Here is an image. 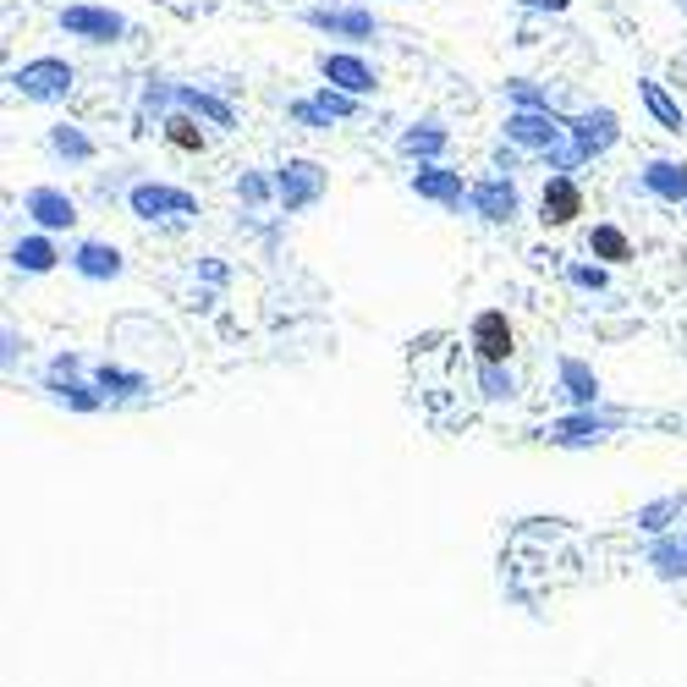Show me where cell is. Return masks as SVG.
Here are the masks:
<instances>
[{
	"label": "cell",
	"mask_w": 687,
	"mask_h": 687,
	"mask_svg": "<svg viewBox=\"0 0 687 687\" xmlns=\"http://www.w3.org/2000/svg\"><path fill=\"white\" fill-rule=\"evenodd\" d=\"M319 72H325L341 94H369V89H375V72H369L358 55H325V61H319Z\"/></svg>",
	"instance_id": "8fae6325"
},
{
	"label": "cell",
	"mask_w": 687,
	"mask_h": 687,
	"mask_svg": "<svg viewBox=\"0 0 687 687\" xmlns=\"http://www.w3.org/2000/svg\"><path fill=\"white\" fill-rule=\"evenodd\" d=\"M105 391H143V375H122V369H100Z\"/></svg>",
	"instance_id": "83f0119b"
},
{
	"label": "cell",
	"mask_w": 687,
	"mask_h": 687,
	"mask_svg": "<svg viewBox=\"0 0 687 687\" xmlns=\"http://www.w3.org/2000/svg\"><path fill=\"white\" fill-rule=\"evenodd\" d=\"M523 6H534V11H566V0H523Z\"/></svg>",
	"instance_id": "1f68e13d"
},
{
	"label": "cell",
	"mask_w": 687,
	"mask_h": 687,
	"mask_svg": "<svg viewBox=\"0 0 687 687\" xmlns=\"http://www.w3.org/2000/svg\"><path fill=\"white\" fill-rule=\"evenodd\" d=\"M412 193H418V198H434V204H451V209H462V176H457V171L418 165V171H412Z\"/></svg>",
	"instance_id": "ba28073f"
},
{
	"label": "cell",
	"mask_w": 687,
	"mask_h": 687,
	"mask_svg": "<svg viewBox=\"0 0 687 687\" xmlns=\"http://www.w3.org/2000/svg\"><path fill=\"white\" fill-rule=\"evenodd\" d=\"M572 280H577V286H594V291H599V286H605V270H588V265H577V270H572Z\"/></svg>",
	"instance_id": "4dcf8cb0"
},
{
	"label": "cell",
	"mask_w": 687,
	"mask_h": 687,
	"mask_svg": "<svg viewBox=\"0 0 687 687\" xmlns=\"http://www.w3.org/2000/svg\"><path fill=\"white\" fill-rule=\"evenodd\" d=\"M588 248H594V254H599V259H611V265H616V259H627V237H622V232H616V226H599V232H594V243H588Z\"/></svg>",
	"instance_id": "cb8c5ba5"
},
{
	"label": "cell",
	"mask_w": 687,
	"mask_h": 687,
	"mask_svg": "<svg viewBox=\"0 0 687 687\" xmlns=\"http://www.w3.org/2000/svg\"><path fill=\"white\" fill-rule=\"evenodd\" d=\"M605 429H616V418H588V412H577V418H561V423L550 429V440H555V445H588V440H599Z\"/></svg>",
	"instance_id": "5bb4252c"
},
{
	"label": "cell",
	"mask_w": 687,
	"mask_h": 687,
	"mask_svg": "<svg viewBox=\"0 0 687 687\" xmlns=\"http://www.w3.org/2000/svg\"><path fill=\"white\" fill-rule=\"evenodd\" d=\"M50 148H55V154H66V160H89V154H94V148H89V137L72 133V127H55V133H50Z\"/></svg>",
	"instance_id": "484cf974"
},
{
	"label": "cell",
	"mask_w": 687,
	"mask_h": 687,
	"mask_svg": "<svg viewBox=\"0 0 687 687\" xmlns=\"http://www.w3.org/2000/svg\"><path fill=\"white\" fill-rule=\"evenodd\" d=\"M133 215L137 221L193 215V193H182V187H160V182H143V187H133Z\"/></svg>",
	"instance_id": "3957f363"
},
{
	"label": "cell",
	"mask_w": 687,
	"mask_h": 687,
	"mask_svg": "<svg viewBox=\"0 0 687 687\" xmlns=\"http://www.w3.org/2000/svg\"><path fill=\"white\" fill-rule=\"evenodd\" d=\"M319 111H325V116L336 122V116H352V100H347V94H330V89H325V94H319Z\"/></svg>",
	"instance_id": "f1b7e54d"
},
{
	"label": "cell",
	"mask_w": 687,
	"mask_h": 687,
	"mask_svg": "<svg viewBox=\"0 0 687 687\" xmlns=\"http://www.w3.org/2000/svg\"><path fill=\"white\" fill-rule=\"evenodd\" d=\"M22 204H28V215H33L39 226H50V232H61V226L78 221V204H72L66 193H55V187H33Z\"/></svg>",
	"instance_id": "9c48e42d"
},
{
	"label": "cell",
	"mask_w": 687,
	"mask_h": 687,
	"mask_svg": "<svg viewBox=\"0 0 687 687\" xmlns=\"http://www.w3.org/2000/svg\"><path fill=\"white\" fill-rule=\"evenodd\" d=\"M72 270L89 275V280H111V275H122V254H116L111 243H83V248L72 254Z\"/></svg>",
	"instance_id": "4fadbf2b"
},
{
	"label": "cell",
	"mask_w": 687,
	"mask_h": 687,
	"mask_svg": "<svg viewBox=\"0 0 687 687\" xmlns=\"http://www.w3.org/2000/svg\"><path fill=\"white\" fill-rule=\"evenodd\" d=\"M165 137H171L176 148H204V133L193 127V116H171V122H165Z\"/></svg>",
	"instance_id": "4316f807"
},
{
	"label": "cell",
	"mask_w": 687,
	"mask_h": 687,
	"mask_svg": "<svg viewBox=\"0 0 687 687\" xmlns=\"http://www.w3.org/2000/svg\"><path fill=\"white\" fill-rule=\"evenodd\" d=\"M445 148V133L440 127H412L408 137H402V154H440Z\"/></svg>",
	"instance_id": "d4e9b609"
},
{
	"label": "cell",
	"mask_w": 687,
	"mask_h": 687,
	"mask_svg": "<svg viewBox=\"0 0 687 687\" xmlns=\"http://www.w3.org/2000/svg\"><path fill=\"white\" fill-rule=\"evenodd\" d=\"M540 209H545V215H540L545 226H572V221H577V209H583V193H577V182L555 176V182L545 187V204H540Z\"/></svg>",
	"instance_id": "7c38bea8"
},
{
	"label": "cell",
	"mask_w": 687,
	"mask_h": 687,
	"mask_svg": "<svg viewBox=\"0 0 687 687\" xmlns=\"http://www.w3.org/2000/svg\"><path fill=\"white\" fill-rule=\"evenodd\" d=\"M61 28H66L72 39L111 44V39H122V33H127V17H122V11H111V6H66V11H61Z\"/></svg>",
	"instance_id": "6da1fadb"
},
{
	"label": "cell",
	"mask_w": 687,
	"mask_h": 687,
	"mask_svg": "<svg viewBox=\"0 0 687 687\" xmlns=\"http://www.w3.org/2000/svg\"><path fill=\"white\" fill-rule=\"evenodd\" d=\"M638 94H644V105L660 116V127H666V133H687V116L677 111V105H671V100H666V89H660V83L638 78Z\"/></svg>",
	"instance_id": "2e32d148"
},
{
	"label": "cell",
	"mask_w": 687,
	"mask_h": 687,
	"mask_svg": "<svg viewBox=\"0 0 687 687\" xmlns=\"http://www.w3.org/2000/svg\"><path fill=\"white\" fill-rule=\"evenodd\" d=\"M572 137H577V160L605 154V148L616 143V116H611V111H588V116L572 122Z\"/></svg>",
	"instance_id": "30bf717a"
},
{
	"label": "cell",
	"mask_w": 687,
	"mask_h": 687,
	"mask_svg": "<svg viewBox=\"0 0 687 687\" xmlns=\"http://www.w3.org/2000/svg\"><path fill=\"white\" fill-rule=\"evenodd\" d=\"M237 193H243L248 204H265V193H270V187H265V176H243V182H237Z\"/></svg>",
	"instance_id": "f546056e"
},
{
	"label": "cell",
	"mask_w": 687,
	"mask_h": 687,
	"mask_svg": "<svg viewBox=\"0 0 687 687\" xmlns=\"http://www.w3.org/2000/svg\"><path fill=\"white\" fill-rule=\"evenodd\" d=\"M566 133L550 111H517L512 122H506V137L512 143H523V148H555V137Z\"/></svg>",
	"instance_id": "8992f818"
},
{
	"label": "cell",
	"mask_w": 687,
	"mask_h": 687,
	"mask_svg": "<svg viewBox=\"0 0 687 687\" xmlns=\"http://www.w3.org/2000/svg\"><path fill=\"white\" fill-rule=\"evenodd\" d=\"M687 501H655V506H644L638 512V529H649V534H660L666 540V529H671V517H683Z\"/></svg>",
	"instance_id": "44dd1931"
},
{
	"label": "cell",
	"mask_w": 687,
	"mask_h": 687,
	"mask_svg": "<svg viewBox=\"0 0 687 687\" xmlns=\"http://www.w3.org/2000/svg\"><path fill=\"white\" fill-rule=\"evenodd\" d=\"M11 83L22 89V100H66V89H72V66L44 55V61L17 66V72H11Z\"/></svg>",
	"instance_id": "7a4b0ae2"
},
{
	"label": "cell",
	"mask_w": 687,
	"mask_h": 687,
	"mask_svg": "<svg viewBox=\"0 0 687 687\" xmlns=\"http://www.w3.org/2000/svg\"><path fill=\"white\" fill-rule=\"evenodd\" d=\"M473 347H479V363H506L512 358V325L501 308H484L473 319Z\"/></svg>",
	"instance_id": "5b68a950"
},
{
	"label": "cell",
	"mask_w": 687,
	"mask_h": 687,
	"mask_svg": "<svg viewBox=\"0 0 687 687\" xmlns=\"http://www.w3.org/2000/svg\"><path fill=\"white\" fill-rule=\"evenodd\" d=\"M176 100H182L187 111H198V116H209V122H221V127H232V111H226L221 100H209V94H193V89H182Z\"/></svg>",
	"instance_id": "603a6c76"
},
{
	"label": "cell",
	"mask_w": 687,
	"mask_h": 687,
	"mask_svg": "<svg viewBox=\"0 0 687 687\" xmlns=\"http://www.w3.org/2000/svg\"><path fill=\"white\" fill-rule=\"evenodd\" d=\"M561 380H566V397H572L577 408H588V402L599 397V380H594L577 358H566V363H561Z\"/></svg>",
	"instance_id": "d6986e66"
},
{
	"label": "cell",
	"mask_w": 687,
	"mask_h": 687,
	"mask_svg": "<svg viewBox=\"0 0 687 687\" xmlns=\"http://www.w3.org/2000/svg\"><path fill=\"white\" fill-rule=\"evenodd\" d=\"M319 187H325V171H319L314 160H286V165H280V204H286V209L314 204Z\"/></svg>",
	"instance_id": "277c9868"
},
{
	"label": "cell",
	"mask_w": 687,
	"mask_h": 687,
	"mask_svg": "<svg viewBox=\"0 0 687 687\" xmlns=\"http://www.w3.org/2000/svg\"><path fill=\"white\" fill-rule=\"evenodd\" d=\"M649 566L660 572V577H687V550H683V540H655V550H649Z\"/></svg>",
	"instance_id": "ffe728a7"
},
{
	"label": "cell",
	"mask_w": 687,
	"mask_h": 687,
	"mask_svg": "<svg viewBox=\"0 0 687 687\" xmlns=\"http://www.w3.org/2000/svg\"><path fill=\"white\" fill-rule=\"evenodd\" d=\"M468 204H473L484 221H512V215H517V187L501 182V176H490V182L468 187Z\"/></svg>",
	"instance_id": "52a82bcc"
},
{
	"label": "cell",
	"mask_w": 687,
	"mask_h": 687,
	"mask_svg": "<svg viewBox=\"0 0 687 687\" xmlns=\"http://www.w3.org/2000/svg\"><path fill=\"white\" fill-rule=\"evenodd\" d=\"M683 550H687V534H683Z\"/></svg>",
	"instance_id": "d6a6232c"
},
{
	"label": "cell",
	"mask_w": 687,
	"mask_h": 687,
	"mask_svg": "<svg viewBox=\"0 0 687 687\" xmlns=\"http://www.w3.org/2000/svg\"><path fill=\"white\" fill-rule=\"evenodd\" d=\"M11 265H17V270H28V275H44L50 265H55V248H50L44 237H28V243H17V248H11Z\"/></svg>",
	"instance_id": "ac0fdd59"
},
{
	"label": "cell",
	"mask_w": 687,
	"mask_h": 687,
	"mask_svg": "<svg viewBox=\"0 0 687 687\" xmlns=\"http://www.w3.org/2000/svg\"><path fill=\"white\" fill-rule=\"evenodd\" d=\"M308 22H314V28H336V33H352V39H369V33H375V22H369L363 11H308Z\"/></svg>",
	"instance_id": "e0dca14e"
},
{
	"label": "cell",
	"mask_w": 687,
	"mask_h": 687,
	"mask_svg": "<svg viewBox=\"0 0 687 687\" xmlns=\"http://www.w3.org/2000/svg\"><path fill=\"white\" fill-rule=\"evenodd\" d=\"M479 386H484L490 402H512V375L501 363H479Z\"/></svg>",
	"instance_id": "7402d4cb"
},
{
	"label": "cell",
	"mask_w": 687,
	"mask_h": 687,
	"mask_svg": "<svg viewBox=\"0 0 687 687\" xmlns=\"http://www.w3.org/2000/svg\"><path fill=\"white\" fill-rule=\"evenodd\" d=\"M644 187L660 193V198H671V204H683L687 198V165H677V160H655V165L644 171Z\"/></svg>",
	"instance_id": "9a60e30c"
}]
</instances>
